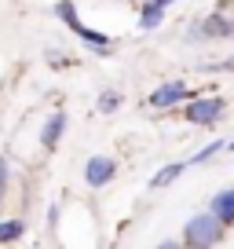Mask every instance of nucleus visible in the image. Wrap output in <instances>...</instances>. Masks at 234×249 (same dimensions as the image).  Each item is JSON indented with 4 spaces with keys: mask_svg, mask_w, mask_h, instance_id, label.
Segmentation results:
<instances>
[{
    "mask_svg": "<svg viewBox=\"0 0 234 249\" xmlns=\"http://www.w3.org/2000/svg\"><path fill=\"white\" fill-rule=\"evenodd\" d=\"M212 213H216L219 220H223L227 227H234V187H227V191H219L216 198H212V205H209Z\"/></svg>",
    "mask_w": 234,
    "mask_h": 249,
    "instance_id": "obj_7",
    "label": "nucleus"
},
{
    "mask_svg": "<svg viewBox=\"0 0 234 249\" xmlns=\"http://www.w3.org/2000/svg\"><path fill=\"white\" fill-rule=\"evenodd\" d=\"M183 169H187V161H172V165H165L161 172H157L154 179H150V187L154 191H161V187H168V183H176V179L183 176Z\"/></svg>",
    "mask_w": 234,
    "mask_h": 249,
    "instance_id": "obj_9",
    "label": "nucleus"
},
{
    "mask_svg": "<svg viewBox=\"0 0 234 249\" xmlns=\"http://www.w3.org/2000/svg\"><path fill=\"white\" fill-rule=\"evenodd\" d=\"M227 234V224L216 216V213H198V216L187 220V227H183V242L194 249H205V246H219Z\"/></svg>",
    "mask_w": 234,
    "mask_h": 249,
    "instance_id": "obj_1",
    "label": "nucleus"
},
{
    "mask_svg": "<svg viewBox=\"0 0 234 249\" xmlns=\"http://www.w3.org/2000/svg\"><path fill=\"white\" fill-rule=\"evenodd\" d=\"M73 33H77V37H81V40H84V44H92V48H99V52H102V55H106V48H110V37H106V33H99V30H92V26H84V22H81V26H77V30H73Z\"/></svg>",
    "mask_w": 234,
    "mask_h": 249,
    "instance_id": "obj_10",
    "label": "nucleus"
},
{
    "mask_svg": "<svg viewBox=\"0 0 234 249\" xmlns=\"http://www.w3.org/2000/svg\"><path fill=\"white\" fill-rule=\"evenodd\" d=\"M161 22H165V4H161V0H143L139 30H157Z\"/></svg>",
    "mask_w": 234,
    "mask_h": 249,
    "instance_id": "obj_8",
    "label": "nucleus"
},
{
    "mask_svg": "<svg viewBox=\"0 0 234 249\" xmlns=\"http://www.w3.org/2000/svg\"><path fill=\"white\" fill-rule=\"evenodd\" d=\"M55 11H59V18H63L70 30H77V26H81V15H77V8H73V0H59Z\"/></svg>",
    "mask_w": 234,
    "mask_h": 249,
    "instance_id": "obj_12",
    "label": "nucleus"
},
{
    "mask_svg": "<svg viewBox=\"0 0 234 249\" xmlns=\"http://www.w3.org/2000/svg\"><path fill=\"white\" fill-rule=\"evenodd\" d=\"M227 150H234V140H231V143H227Z\"/></svg>",
    "mask_w": 234,
    "mask_h": 249,
    "instance_id": "obj_17",
    "label": "nucleus"
},
{
    "mask_svg": "<svg viewBox=\"0 0 234 249\" xmlns=\"http://www.w3.org/2000/svg\"><path fill=\"white\" fill-rule=\"evenodd\" d=\"M190 37H234V18H227L223 11H216V15L201 18V26H194L190 30Z\"/></svg>",
    "mask_w": 234,
    "mask_h": 249,
    "instance_id": "obj_5",
    "label": "nucleus"
},
{
    "mask_svg": "<svg viewBox=\"0 0 234 249\" xmlns=\"http://www.w3.org/2000/svg\"><path fill=\"white\" fill-rule=\"evenodd\" d=\"M63 132H66V110H55V114L44 121V128H40V147L55 150L59 140H63Z\"/></svg>",
    "mask_w": 234,
    "mask_h": 249,
    "instance_id": "obj_6",
    "label": "nucleus"
},
{
    "mask_svg": "<svg viewBox=\"0 0 234 249\" xmlns=\"http://www.w3.org/2000/svg\"><path fill=\"white\" fill-rule=\"evenodd\" d=\"M114 176H117V161H114V158L92 154V158L84 161V183H88V187H106Z\"/></svg>",
    "mask_w": 234,
    "mask_h": 249,
    "instance_id": "obj_4",
    "label": "nucleus"
},
{
    "mask_svg": "<svg viewBox=\"0 0 234 249\" xmlns=\"http://www.w3.org/2000/svg\"><path fill=\"white\" fill-rule=\"evenodd\" d=\"M227 103L219 99V95H201V99H187V107H183V117H187L190 124H216L219 117H223Z\"/></svg>",
    "mask_w": 234,
    "mask_h": 249,
    "instance_id": "obj_2",
    "label": "nucleus"
},
{
    "mask_svg": "<svg viewBox=\"0 0 234 249\" xmlns=\"http://www.w3.org/2000/svg\"><path fill=\"white\" fill-rule=\"evenodd\" d=\"M219 150H223V143L216 140V143H209V147H201L194 158H190V161H194V165H198V161H209V158H212V154H219Z\"/></svg>",
    "mask_w": 234,
    "mask_h": 249,
    "instance_id": "obj_14",
    "label": "nucleus"
},
{
    "mask_svg": "<svg viewBox=\"0 0 234 249\" xmlns=\"http://www.w3.org/2000/svg\"><path fill=\"white\" fill-rule=\"evenodd\" d=\"M121 103H125V95L117 92V88H106V92L99 95V103H95V110H99V114H114Z\"/></svg>",
    "mask_w": 234,
    "mask_h": 249,
    "instance_id": "obj_11",
    "label": "nucleus"
},
{
    "mask_svg": "<svg viewBox=\"0 0 234 249\" xmlns=\"http://www.w3.org/2000/svg\"><path fill=\"white\" fill-rule=\"evenodd\" d=\"M187 99H190L187 81H165V85H157L154 92H150V107H154V110L180 107V103H187Z\"/></svg>",
    "mask_w": 234,
    "mask_h": 249,
    "instance_id": "obj_3",
    "label": "nucleus"
},
{
    "mask_svg": "<svg viewBox=\"0 0 234 249\" xmlns=\"http://www.w3.org/2000/svg\"><path fill=\"white\" fill-rule=\"evenodd\" d=\"M161 4H165V8H168V4H176V0H161Z\"/></svg>",
    "mask_w": 234,
    "mask_h": 249,
    "instance_id": "obj_16",
    "label": "nucleus"
},
{
    "mask_svg": "<svg viewBox=\"0 0 234 249\" xmlns=\"http://www.w3.org/2000/svg\"><path fill=\"white\" fill-rule=\"evenodd\" d=\"M22 234H26L22 220H4V224H0V242H18Z\"/></svg>",
    "mask_w": 234,
    "mask_h": 249,
    "instance_id": "obj_13",
    "label": "nucleus"
},
{
    "mask_svg": "<svg viewBox=\"0 0 234 249\" xmlns=\"http://www.w3.org/2000/svg\"><path fill=\"white\" fill-rule=\"evenodd\" d=\"M4 187H8V161L0 158V202H4Z\"/></svg>",
    "mask_w": 234,
    "mask_h": 249,
    "instance_id": "obj_15",
    "label": "nucleus"
}]
</instances>
